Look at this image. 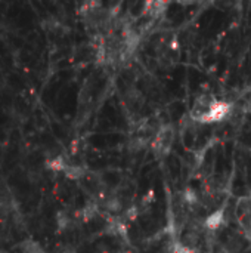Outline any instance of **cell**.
I'll return each instance as SVG.
<instances>
[{
  "label": "cell",
  "mask_w": 251,
  "mask_h": 253,
  "mask_svg": "<svg viewBox=\"0 0 251 253\" xmlns=\"http://www.w3.org/2000/svg\"><path fill=\"white\" fill-rule=\"evenodd\" d=\"M167 6H169V3L160 1V0L146 1V3H143V13L148 15V16L152 18V19H157V18H160V16L166 12Z\"/></svg>",
  "instance_id": "obj_6"
},
{
  "label": "cell",
  "mask_w": 251,
  "mask_h": 253,
  "mask_svg": "<svg viewBox=\"0 0 251 253\" xmlns=\"http://www.w3.org/2000/svg\"><path fill=\"white\" fill-rule=\"evenodd\" d=\"M225 224V209H217L204 219V228L209 231H217Z\"/></svg>",
  "instance_id": "obj_4"
},
{
  "label": "cell",
  "mask_w": 251,
  "mask_h": 253,
  "mask_svg": "<svg viewBox=\"0 0 251 253\" xmlns=\"http://www.w3.org/2000/svg\"><path fill=\"white\" fill-rule=\"evenodd\" d=\"M68 162L65 160V157L64 156H55V157H52L50 160H47L46 162V166L50 169V170H53V172H65V169L68 168Z\"/></svg>",
  "instance_id": "obj_10"
},
{
  "label": "cell",
  "mask_w": 251,
  "mask_h": 253,
  "mask_svg": "<svg viewBox=\"0 0 251 253\" xmlns=\"http://www.w3.org/2000/svg\"><path fill=\"white\" fill-rule=\"evenodd\" d=\"M104 208L107 212L112 213V215H118L124 211V202L123 197L118 193H111L109 196H107L104 199Z\"/></svg>",
  "instance_id": "obj_3"
},
{
  "label": "cell",
  "mask_w": 251,
  "mask_h": 253,
  "mask_svg": "<svg viewBox=\"0 0 251 253\" xmlns=\"http://www.w3.org/2000/svg\"><path fill=\"white\" fill-rule=\"evenodd\" d=\"M180 199L189 208H195V206H198L201 203V199H200L198 193L195 190H192V188H185L182 191V194H180Z\"/></svg>",
  "instance_id": "obj_8"
},
{
  "label": "cell",
  "mask_w": 251,
  "mask_h": 253,
  "mask_svg": "<svg viewBox=\"0 0 251 253\" xmlns=\"http://www.w3.org/2000/svg\"><path fill=\"white\" fill-rule=\"evenodd\" d=\"M64 175L68 178V179H74V181H80V179H84V176L87 175L86 169L83 166H78V165H68V168L65 169Z\"/></svg>",
  "instance_id": "obj_9"
},
{
  "label": "cell",
  "mask_w": 251,
  "mask_h": 253,
  "mask_svg": "<svg viewBox=\"0 0 251 253\" xmlns=\"http://www.w3.org/2000/svg\"><path fill=\"white\" fill-rule=\"evenodd\" d=\"M58 253H75V251L72 248H64L62 251H59Z\"/></svg>",
  "instance_id": "obj_16"
},
{
  "label": "cell",
  "mask_w": 251,
  "mask_h": 253,
  "mask_svg": "<svg viewBox=\"0 0 251 253\" xmlns=\"http://www.w3.org/2000/svg\"><path fill=\"white\" fill-rule=\"evenodd\" d=\"M173 141H175V130H173V126L170 125H166V126H161L155 136H154V141L151 142V148L154 151V154L157 157H164L170 153L172 147H173Z\"/></svg>",
  "instance_id": "obj_1"
},
{
  "label": "cell",
  "mask_w": 251,
  "mask_h": 253,
  "mask_svg": "<svg viewBox=\"0 0 251 253\" xmlns=\"http://www.w3.org/2000/svg\"><path fill=\"white\" fill-rule=\"evenodd\" d=\"M172 253H195V249H191V248L185 246L182 242H178V243L173 245Z\"/></svg>",
  "instance_id": "obj_14"
},
{
  "label": "cell",
  "mask_w": 251,
  "mask_h": 253,
  "mask_svg": "<svg viewBox=\"0 0 251 253\" xmlns=\"http://www.w3.org/2000/svg\"><path fill=\"white\" fill-rule=\"evenodd\" d=\"M244 234H246V237H247V240L251 243V230H249V231H244Z\"/></svg>",
  "instance_id": "obj_17"
},
{
  "label": "cell",
  "mask_w": 251,
  "mask_h": 253,
  "mask_svg": "<svg viewBox=\"0 0 251 253\" xmlns=\"http://www.w3.org/2000/svg\"><path fill=\"white\" fill-rule=\"evenodd\" d=\"M138 215H139V211H138L136 206H130V208H127L124 211V218L129 219V221H135L138 218Z\"/></svg>",
  "instance_id": "obj_15"
},
{
  "label": "cell",
  "mask_w": 251,
  "mask_h": 253,
  "mask_svg": "<svg viewBox=\"0 0 251 253\" xmlns=\"http://www.w3.org/2000/svg\"><path fill=\"white\" fill-rule=\"evenodd\" d=\"M217 253H231V252H228V251H226V249H222V251H220V252H217Z\"/></svg>",
  "instance_id": "obj_18"
},
{
  "label": "cell",
  "mask_w": 251,
  "mask_h": 253,
  "mask_svg": "<svg viewBox=\"0 0 251 253\" xmlns=\"http://www.w3.org/2000/svg\"><path fill=\"white\" fill-rule=\"evenodd\" d=\"M98 213H99V205H98L96 202H89V203L78 212V216L81 218V221L89 222V221H92L93 218H96Z\"/></svg>",
  "instance_id": "obj_7"
},
{
  "label": "cell",
  "mask_w": 251,
  "mask_h": 253,
  "mask_svg": "<svg viewBox=\"0 0 251 253\" xmlns=\"http://www.w3.org/2000/svg\"><path fill=\"white\" fill-rule=\"evenodd\" d=\"M105 233L112 236V237H121V239H127V225L124 224V221H121L120 218H111L107 222V228Z\"/></svg>",
  "instance_id": "obj_5"
},
{
  "label": "cell",
  "mask_w": 251,
  "mask_h": 253,
  "mask_svg": "<svg viewBox=\"0 0 251 253\" xmlns=\"http://www.w3.org/2000/svg\"><path fill=\"white\" fill-rule=\"evenodd\" d=\"M146 142H148V139L143 138V136L132 138V141L129 142V150L132 153H138V151H141V150H143L146 147Z\"/></svg>",
  "instance_id": "obj_13"
},
{
  "label": "cell",
  "mask_w": 251,
  "mask_h": 253,
  "mask_svg": "<svg viewBox=\"0 0 251 253\" xmlns=\"http://www.w3.org/2000/svg\"><path fill=\"white\" fill-rule=\"evenodd\" d=\"M56 225H58V231H67L68 228H71L72 219H71L70 213L65 211H59L56 213Z\"/></svg>",
  "instance_id": "obj_11"
},
{
  "label": "cell",
  "mask_w": 251,
  "mask_h": 253,
  "mask_svg": "<svg viewBox=\"0 0 251 253\" xmlns=\"http://www.w3.org/2000/svg\"><path fill=\"white\" fill-rule=\"evenodd\" d=\"M232 111V105L229 102H225V101H216L209 117H207V122L206 123H217V122H222L225 120Z\"/></svg>",
  "instance_id": "obj_2"
},
{
  "label": "cell",
  "mask_w": 251,
  "mask_h": 253,
  "mask_svg": "<svg viewBox=\"0 0 251 253\" xmlns=\"http://www.w3.org/2000/svg\"><path fill=\"white\" fill-rule=\"evenodd\" d=\"M21 251H22V253H46L41 249V246H40L37 242H34V240H31V239L22 242Z\"/></svg>",
  "instance_id": "obj_12"
},
{
  "label": "cell",
  "mask_w": 251,
  "mask_h": 253,
  "mask_svg": "<svg viewBox=\"0 0 251 253\" xmlns=\"http://www.w3.org/2000/svg\"><path fill=\"white\" fill-rule=\"evenodd\" d=\"M0 253H6V252H0Z\"/></svg>",
  "instance_id": "obj_19"
}]
</instances>
